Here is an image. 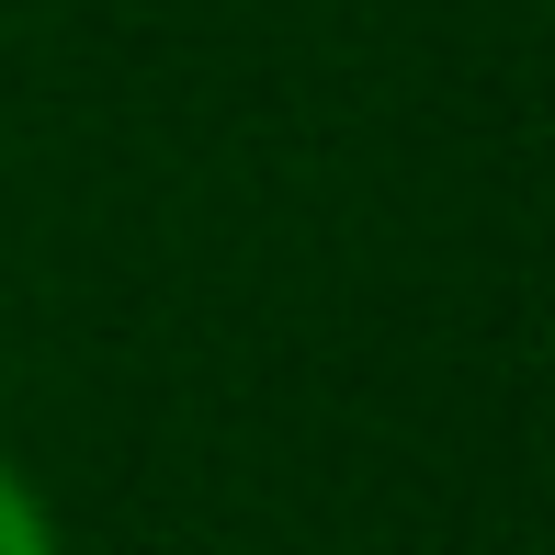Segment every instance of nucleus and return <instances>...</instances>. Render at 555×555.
Instances as JSON below:
<instances>
[{
	"mask_svg": "<svg viewBox=\"0 0 555 555\" xmlns=\"http://www.w3.org/2000/svg\"><path fill=\"white\" fill-rule=\"evenodd\" d=\"M0 555H57V521H46V499H35V476L0 453Z\"/></svg>",
	"mask_w": 555,
	"mask_h": 555,
	"instance_id": "f257e3e1",
	"label": "nucleus"
}]
</instances>
